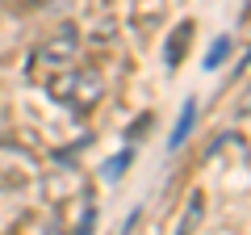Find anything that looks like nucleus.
Instances as JSON below:
<instances>
[{
	"mask_svg": "<svg viewBox=\"0 0 251 235\" xmlns=\"http://www.w3.org/2000/svg\"><path fill=\"white\" fill-rule=\"evenodd\" d=\"M188 38H193V21H184V26H176V29H172V38H168V51H163L168 67H176V63H180V51H188Z\"/></svg>",
	"mask_w": 251,
	"mask_h": 235,
	"instance_id": "4",
	"label": "nucleus"
},
{
	"mask_svg": "<svg viewBox=\"0 0 251 235\" xmlns=\"http://www.w3.org/2000/svg\"><path fill=\"white\" fill-rule=\"evenodd\" d=\"M75 51H80V34H75V26H63L59 34L50 38V42L38 51V63L46 67V72H63V67H72V59H75Z\"/></svg>",
	"mask_w": 251,
	"mask_h": 235,
	"instance_id": "2",
	"label": "nucleus"
},
{
	"mask_svg": "<svg viewBox=\"0 0 251 235\" xmlns=\"http://www.w3.org/2000/svg\"><path fill=\"white\" fill-rule=\"evenodd\" d=\"M75 235H92V214H88V218L80 223V231H75Z\"/></svg>",
	"mask_w": 251,
	"mask_h": 235,
	"instance_id": "8",
	"label": "nucleus"
},
{
	"mask_svg": "<svg viewBox=\"0 0 251 235\" xmlns=\"http://www.w3.org/2000/svg\"><path fill=\"white\" fill-rule=\"evenodd\" d=\"M226 55H230V38H218V42L209 46V55H205V72H218Z\"/></svg>",
	"mask_w": 251,
	"mask_h": 235,
	"instance_id": "5",
	"label": "nucleus"
},
{
	"mask_svg": "<svg viewBox=\"0 0 251 235\" xmlns=\"http://www.w3.org/2000/svg\"><path fill=\"white\" fill-rule=\"evenodd\" d=\"M13 4H25V9H38V4H50V0H13Z\"/></svg>",
	"mask_w": 251,
	"mask_h": 235,
	"instance_id": "7",
	"label": "nucleus"
},
{
	"mask_svg": "<svg viewBox=\"0 0 251 235\" xmlns=\"http://www.w3.org/2000/svg\"><path fill=\"white\" fill-rule=\"evenodd\" d=\"M50 97L63 101L67 109H75V114H88L92 105L100 101V92H105V80H100L92 67H63V72L50 76Z\"/></svg>",
	"mask_w": 251,
	"mask_h": 235,
	"instance_id": "1",
	"label": "nucleus"
},
{
	"mask_svg": "<svg viewBox=\"0 0 251 235\" xmlns=\"http://www.w3.org/2000/svg\"><path fill=\"white\" fill-rule=\"evenodd\" d=\"M130 160H134V155H130V151L113 155V160L105 164V181H117V176H122V172H126V164H130Z\"/></svg>",
	"mask_w": 251,
	"mask_h": 235,
	"instance_id": "6",
	"label": "nucleus"
},
{
	"mask_svg": "<svg viewBox=\"0 0 251 235\" xmlns=\"http://www.w3.org/2000/svg\"><path fill=\"white\" fill-rule=\"evenodd\" d=\"M193 122H197V101L188 97V101H184V109H180V118H176V130H172V139H168L172 151H176V147L184 143L188 135H193Z\"/></svg>",
	"mask_w": 251,
	"mask_h": 235,
	"instance_id": "3",
	"label": "nucleus"
}]
</instances>
